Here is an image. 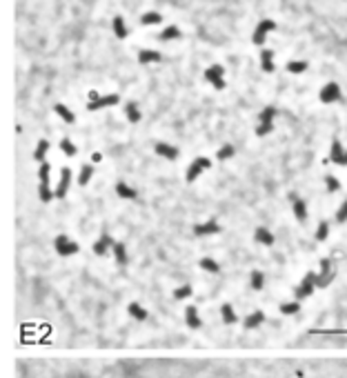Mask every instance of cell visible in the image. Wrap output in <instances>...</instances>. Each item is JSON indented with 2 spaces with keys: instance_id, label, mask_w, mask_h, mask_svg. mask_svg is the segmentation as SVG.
Returning a JSON list of instances; mask_svg holds the SVG:
<instances>
[{
  "instance_id": "obj_26",
  "label": "cell",
  "mask_w": 347,
  "mask_h": 378,
  "mask_svg": "<svg viewBox=\"0 0 347 378\" xmlns=\"http://www.w3.org/2000/svg\"><path fill=\"white\" fill-rule=\"evenodd\" d=\"M198 267H201L203 271H207V274H214V276L221 274V262L212 256H203L201 260H198Z\"/></svg>"
},
{
  "instance_id": "obj_32",
  "label": "cell",
  "mask_w": 347,
  "mask_h": 378,
  "mask_svg": "<svg viewBox=\"0 0 347 378\" xmlns=\"http://www.w3.org/2000/svg\"><path fill=\"white\" fill-rule=\"evenodd\" d=\"M163 56L158 51H151V49H140L138 51V63L140 65H151V63H160Z\"/></svg>"
},
{
  "instance_id": "obj_20",
  "label": "cell",
  "mask_w": 347,
  "mask_h": 378,
  "mask_svg": "<svg viewBox=\"0 0 347 378\" xmlns=\"http://www.w3.org/2000/svg\"><path fill=\"white\" fill-rule=\"evenodd\" d=\"M254 241L258 243V245L272 247V245H274V241H276V238H274V234L269 232L267 227H263V225H260V227H256V229H254Z\"/></svg>"
},
{
  "instance_id": "obj_13",
  "label": "cell",
  "mask_w": 347,
  "mask_h": 378,
  "mask_svg": "<svg viewBox=\"0 0 347 378\" xmlns=\"http://www.w3.org/2000/svg\"><path fill=\"white\" fill-rule=\"evenodd\" d=\"M330 162H334L339 167H347V149L339 138H334L330 145Z\"/></svg>"
},
{
  "instance_id": "obj_8",
  "label": "cell",
  "mask_w": 347,
  "mask_h": 378,
  "mask_svg": "<svg viewBox=\"0 0 347 378\" xmlns=\"http://www.w3.org/2000/svg\"><path fill=\"white\" fill-rule=\"evenodd\" d=\"M318 100H321L323 105L341 103V100H343V92H341L339 83H327V85H323V89L318 92Z\"/></svg>"
},
{
  "instance_id": "obj_29",
  "label": "cell",
  "mask_w": 347,
  "mask_h": 378,
  "mask_svg": "<svg viewBox=\"0 0 347 378\" xmlns=\"http://www.w3.org/2000/svg\"><path fill=\"white\" fill-rule=\"evenodd\" d=\"M127 314H129L134 320H138V323H145V320L149 318V312H147L140 303H129L127 305Z\"/></svg>"
},
{
  "instance_id": "obj_3",
  "label": "cell",
  "mask_w": 347,
  "mask_h": 378,
  "mask_svg": "<svg viewBox=\"0 0 347 378\" xmlns=\"http://www.w3.org/2000/svg\"><path fill=\"white\" fill-rule=\"evenodd\" d=\"M207 169H212V158L196 156L192 162H189L187 169H185V183H194V180H198Z\"/></svg>"
},
{
  "instance_id": "obj_10",
  "label": "cell",
  "mask_w": 347,
  "mask_h": 378,
  "mask_svg": "<svg viewBox=\"0 0 347 378\" xmlns=\"http://www.w3.org/2000/svg\"><path fill=\"white\" fill-rule=\"evenodd\" d=\"M114 245H116V241H114V236L112 234H107V232H103L101 236H98V241L92 245V252L96 253V256H109L114 250Z\"/></svg>"
},
{
  "instance_id": "obj_14",
  "label": "cell",
  "mask_w": 347,
  "mask_h": 378,
  "mask_svg": "<svg viewBox=\"0 0 347 378\" xmlns=\"http://www.w3.org/2000/svg\"><path fill=\"white\" fill-rule=\"evenodd\" d=\"M154 151H156V156L165 158V160H176V158L180 156L178 147H176V145H172V142H165V140H158V142H154Z\"/></svg>"
},
{
  "instance_id": "obj_9",
  "label": "cell",
  "mask_w": 347,
  "mask_h": 378,
  "mask_svg": "<svg viewBox=\"0 0 347 378\" xmlns=\"http://www.w3.org/2000/svg\"><path fill=\"white\" fill-rule=\"evenodd\" d=\"M205 80L209 85H212L214 89H225V67L223 65H212V67H207V71H205Z\"/></svg>"
},
{
  "instance_id": "obj_17",
  "label": "cell",
  "mask_w": 347,
  "mask_h": 378,
  "mask_svg": "<svg viewBox=\"0 0 347 378\" xmlns=\"http://www.w3.org/2000/svg\"><path fill=\"white\" fill-rule=\"evenodd\" d=\"M185 325H187L189 329L203 327V318H201V312H198L196 305H187V307H185Z\"/></svg>"
},
{
  "instance_id": "obj_18",
  "label": "cell",
  "mask_w": 347,
  "mask_h": 378,
  "mask_svg": "<svg viewBox=\"0 0 347 378\" xmlns=\"http://www.w3.org/2000/svg\"><path fill=\"white\" fill-rule=\"evenodd\" d=\"M289 198H292V212H294V218H296L298 223H305L307 221V203L303 198H298V196L289 194Z\"/></svg>"
},
{
  "instance_id": "obj_16",
  "label": "cell",
  "mask_w": 347,
  "mask_h": 378,
  "mask_svg": "<svg viewBox=\"0 0 347 378\" xmlns=\"http://www.w3.org/2000/svg\"><path fill=\"white\" fill-rule=\"evenodd\" d=\"M114 191H116V196L122 200H136L138 198V189L131 187L127 180H118V183L114 185Z\"/></svg>"
},
{
  "instance_id": "obj_28",
  "label": "cell",
  "mask_w": 347,
  "mask_h": 378,
  "mask_svg": "<svg viewBox=\"0 0 347 378\" xmlns=\"http://www.w3.org/2000/svg\"><path fill=\"white\" fill-rule=\"evenodd\" d=\"M54 112H56V116H58L60 121H65V123H67V125H74V123H76V114L71 112V109L67 107V105L56 103V105H54Z\"/></svg>"
},
{
  "instance_id": "obj_22",
  "label": "cell",
  "mask_w": 347,
  "mask_h": 378,
  "mask_svg": "<svg viewBox=\"0 0 347 378\" xmlns=\"http://www.w3.org/2000/svg\"><path fill=\"white\" fill-rule=\"evenodd\" d=\"M49 149H51V142L47 140V138H40V140L36 142V149H34V160L38 162V165L47 162V154H49Z\"/></svg>"
},
{
  "instance_id": "obj_23",
  "label": "cell",
  "mask_w": 347,
  "mask_h": 378,
  "mask_svg": "<svg viewBox=\"0 0 347 378\" xmlns=\"http://www.w3.org/2000/svg\"><path fill=\"white\" fill-rule=\"evenodd\" d=\"M125 118L131 123V125L140 123L142 112H140V107H138V103H136V100H127V103H125Z\"/></svg>"
},
{
  "instance_id": "obj_31",
  "label": "cell",
  "mask_w": 347,
  "mask_h": 378,
  "mask_svg": "<svg viewBox=\"0 0 347 378\" xmlns=\"http://www.w3.org/2000/svg\"><path fill=\"white\" fill-rule=\"evenodd\" d=\"M247 283H249V287L254 291H260L265 287V274L260 269H251L249 271V280H247Z\"/></svg>"
},
{
  "instance_id": "obj_40",
  "label": "cell",
  "mask_w": 347,
  "mask_h": 378,
  "mask_svg": "<svg viewBox=\"0 0 347 378\" xmlns=\"http://www.w3.org/2000/svg\"><path fill=\"white\" fill-rule=\"evenodd\" d=\"M285 69H287L289 74H303V71H307V63L305 60H289V63L285 65Z\"/></svg>"
},
{
  "instance_id": "obj_4",
  "label": "cell",
  "mask_w": 347,
  "mask_h": 378,
  "mask_svg": "<svg viewBox=\"0 0 347 378\" xmlns=\"http://www.w3.org/2000/svg\"><path fill=\"white\" fill-rule=\"evenodd\" d=\"M278 116V109L272 107V105H267V107L263 109V112L258 114V127H256V136H267V133L274 131V118Z\"/></svg>"
},
{
  "instance_id": "obj_11",
  "label": "cell",
  "mask_w": 347,
  "mask_h": 378,
  "mask_svg": "<svg viewBox=\"0 0 347 378\" xmlns=\"http://www.w3.org/2000/svg\"><path fill=\"white\" fill-rule=\"evenodd\" d=\"M71 180H74V174H71V169H69V167H63V169H60V176H58V183H56V187H54L56 198H65V196L69 194Z\"/></svg>"
},
{
  "instance_id": "obj_38",
  "label": "cell",
  "mask_w": 347,
  "mask_h": 378,
  "mask_svg": "<svg viewBox=\"0 0 347 378\" xmlns=\"http://www.w3.org/2000/svg\"><path fill=\"white\" fill-rule=\"evenodd\" d=\"M140 22L142 25H160V22H163V16H160L158 11H147L140 16Z\"/></svg>"
},
{
  "instance_id": "obj_25",
  "label": "cell",
  "mask_w": 347,
  "mask_h": 378,
  "mask_svg": "<svg viewBox=\"0 0 347 378\" xmlns=\"http://www.w3.org/2000/svg\"><path fill=\"white\" fill-rule=\"evenodd\" d=\"M221 320L225 325H236V323H238V314H236L234 305H230V303H223L221 305Z\"/></svg>"
},
{
  "instance_id": "obj_39",
  "label": "cell",
  "mask_w": 347,
  "mask_h": 378,
  "mask_svg": "<svg viewBox=\"0 0 347 378\" xmlns=\"http://www.w3.org/2000/svg\"><path fill=\"white\" fill-rule=\"evenodd\" d=\"M60 151H63L67 158H74L76 154H78V147H76L69 138H63V140H60Z\"/></svg>"
},
{
  "instance_id": "obj_15",
  "label": "cell",
  "mask_w": 347,
  "mask_h": 378,
  "mask_svg": "<svg viewBox=\"0 0 347 378\" xmlns=\"http://www.w3.org/2000/svg\"><path fill=\"white\" fill-rule=\"evenodd\" d=\"M118 103H120V96L118 94H105L98 100H94V103H87V109L89 112H98V109H105V107H116Z\"/></svg>"
},
{
  "instance_id": "obj_24",
  "label": "cell",
  "mask_w": 347,
  "mask_h": 378,
  "mask_svg": "<svg viewBox=\"0 0 347 378\" xmlns=\"http://www.w3.org/2000/svg\"><path fill=\"white\" fill-rule=\"evenodd\" d=\"M112 256H114V260H116V265H120V267H125L127 262H129V253H127L125 243L116 241V245H114V250H112Z\"/></svg>"
},
{
  "instance_id": "obj_19",
  "label": "cell",
  "mask_w": 347,
  "mask_h": 378,
  "mask_svg": "<svg viewBox=\"0 0 347 378\" xmlns=\"http://www.w3.org/2000/svg\"><path fill=\"white\" fill-rule=\"evenodd\" d=\"M265 318H267V316H265V312H260V309H254V312H249V314L245 316L243 327H245V329H258L260 325L265 323Z\"/></svg>"
},
{
  "instance_id": "obj_7",
  "label": "cell",
  "mask_w": 347,
  "mask_h": 378,
  "mask_svg": "<svg viewBox=\"0 0 347 378\" xmlns=\"http://www.w3.org/2000/svg\"><path fill=\"white\" fill-rule=\"evenodd\" d=\"M192 232H194V236H198V238H207V236H216V234H221L223 227H221V223H218L216 218H207V221L194 225Z\"/></svg>"
},
{
  "instance_id": "obj_42",
  "label": "cell",
  "mask_w": 347,
  "mask_h": 378,
  "mask_svg": "<svg viewBox=\"0 0 347 378\" xmlns=\"http://www.w3.org/2000/svg\"><path fill=\"white\" fill-rule=\"evenodd\" d=\"M334 221H336V225H345L347 223V198L339 205V209H336V214H334Z\"/></svg>"
},
{
  "instance_id": "obj_2",
  "label": "cell",
  "mask_w": 347,
  "mask_h": 378,
  "mask_svg": "<svg viewBox=\"0 0 347 378\" xmlns=\"http://www.w3.org/2000/svg\"><path fill=\"white\" fill-rule=\"evenodd\" d=\"M336 280V267L332 258H321L316 269V289H325Z\"/></svg>"
},
{
  "instance_id": "obj_30",
  "label": "cell",
  "mask_w": 347,
  "mask_h": 378,
  "mask_svg": "<svg viewBox=\"0 0 347 378\" xmlns=\"http://www.w3.org/2000/svg\"><path fill=\"white\" fill-rule=\"evenodd\" d=\"M278 312L283 316H296L298 312H301V300H285V303L278 305Z\"/></svg>"
},
{
  "instance_id": "obj_5",
  "label": "cell",
  "mask_w": 347,
  "mask_h": 378,
  "mask_svg": "<svg viewBox=\"0 0 347 378\" xmlns=\"http://www.w3.org/2000/svg\"><path fill=\"white\" fill-rule=\"evenodd\" d=\"M316 291V271H307L305 276L301 278V283L294 287V298L296 300H305Z\"/></svg>"
},
{
  "instance_id": "obj_1",
  "label": "cell",
  "mask_w": 347,
  "mask_h": 378,
  "mask_svg": "<svg viewBox=\"0 0 347 378\" xmlns=\"http://www.w3.org/2000/svg\"><path fill=\"white\" fill-rule=\"evenodd\" d=\"M38 198L42 203H51L56 198L54 187H51V165L49 162H42L38 167Z\"/></svg>"
},
{
  "instance_id": "obj_21",
  "label": "cell",
  "mask_w": 347,
  "mask_h": 378,
  "mask_svg": "<svg viewBox=\"0 0 347 378\" xmlns=\"http://www.w3.org/2000/svg\"><path fill=\"white\" fill-rule=\"evenodd\" d=\"M94 171H96V167H94V162H85L83 167H80L78 176H76V183L80 185V187H87L89 180L94 178Z\"/></svg>"
},
{
  "instance_id": "obj_34",
  "label": "cell",
  "mask_w": 347,
  "mask_h": 378,
  "mask_svg": "<svg viewBox=\"0 0 347 378\" xmlns=\"http://www.w3.org/2000/svg\"><path fill=\"white\" fill-rule=\"evenodd\" d=\"M114 33H116V38H120V40L129 36V29H127V22L122 20V16L114 18Z\"/></svg>"
},
{
  "instance_id": "obj_12",
  "label": "cell",
  "mask_w": 347,
  "mask_h": 378,
  "mask_svg": "<svg viewBox=\"0 0 347 378\" xmlns=\"http://www.w3.org/2000/svg\"><path fill=\"white\" fill-rule=\"evenodd\" d=\"M274 29H276V22H274V20H269V18L260 20L258 25H256V29H254V36H251L254 45L265 47V38H267V33H269V31H274Z\"/></svg>"
},
{
  "instance_id": "obj_43",
  "label": "cell",
  "mask_w": 347,
  "mask_h": 378,
  "mask_svg": "<svg viewBox=\"0 0 347 378\" xmlns=\"http://www.w3.org/2000/svg\"><path fill=\"white\" fill-rule=\"evenodd\" d=\"M101 158H103V154H98V151H94V154H92V162H101Z\"/></svg>"
},
{
  "instance_id": "obj_27",
  "label": "cell",
  "mask_w": 347,
  "mask_h": 378,
  "mask_svg": "<svg viewBox=\"0 0 347 378\" xmlns=\"http://www.w3.org/2000/svg\"><path fill=\"white\" fill-rule=\"evenodd\" d=\"M260 67H263L265 74H272V71L276 69V65H274V51L267 49V47L260 49Z\"/></svg>"
},
{
  "instance_id": "obj_33",
  "label": "cell",
  "mask_w": 347,
  "mask_h": 378,
  "mask_svg": "<svg viewBox=\"0 0 347 378\" xmlns=\"http://www.w3.org/2000/svg\"><path fill=\"white\" fill-rule=\"evenodd\" d=\"M234 154H236V149H234V145H221L218 147V151H216V160L218 162H225V160H230V158H234Z\"/></svg>"
},
{
  "instance_id": "obj_41",
  "label": "cell",
  "mask_w": 347,
  "mask_h": 378,
  "mask_svg": "<svg viewBox=\"0 0 347 378\" xmlns=\"http://www.w3.org/2000/svg\"><path fill=\"white\" fill-rule=\"evenodd\" d=\"M323 183H325V189L330 191V194H336V191L341 189V180L336 178V176H332V174H327L325 178H323Z\"/></svg>"
},
{
  "instance_id": "obj_37",
  "label": "cell",
  "mask_w": 347,
  "mask_h": 378,
  "mask_svg": "<svg viewBox=\"0 0 347 378\" xmlns=\"http://www.w3.org/2000/svg\"><path fill=\"white\" fill-rule=\"evenodd\" d=\"M176 38H180V29H178V27H176V25L165 27V29L158 33V40H163V42H167V40H176Z\"/></svg>"
},
{
  "instance_id": "obj_35",
  "label": "cell",
  "mask_w": 347,
  "mask_h": 378,
  "mask_svg": "<svg viewBox=\"0 0 347 378\" xmlns=\"http://www.w3.org/2000/svg\"><path fill=\"white\" fill-rule=\"evenodd\" d=\"M192 294H194V287L187 285V283H185V285H178V287H176V289L172 291L174 300H187Z\"/></svg>"
},
{
  "instance_id": "obj_6",
  "label": "cell",
  "mask_w": 347,
  "mask_h": 378,
  "mask_svg": "<svg viewBox=\"0 0 347 378\" xmlns=\"http://www.w3.org/2000/svg\"><path fill=\"white\" fill-rule=\"evenodd\" d=\"M54 252L58 253V256L67 258V256H74V253L80 252V245L74 241V238H69L67 234H58V236L54 238Z\"/></svg>"
},
{
  "instance_id": "obj_36",
  "label": "cell",
  "mask_w": 347,
  "mask_h": 378,
  "mask_svg": "<svg viewBox=\"0 0 347 378\" xmlns=\"http://www.w3.org/2000/svg\"><path fill=\"white\" fill-rule=\"evenodd\" d=\"M330 229H332L330 223H327V221H321V223H318V227H316V234H314V238H316L318 243H325L327 238H330Z\"/></svg>"
}]
</instances>
